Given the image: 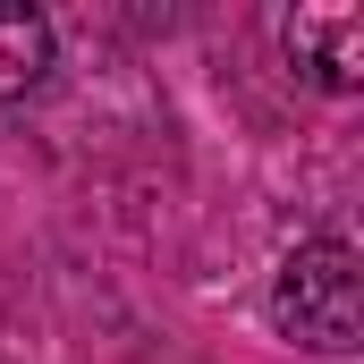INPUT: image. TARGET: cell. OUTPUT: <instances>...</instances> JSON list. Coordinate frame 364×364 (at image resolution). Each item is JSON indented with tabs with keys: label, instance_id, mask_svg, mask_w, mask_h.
<instances>
[{
	"label": "cell",
	"instance_id": "1",
	"mask_svg": "<svg viewBox=\"0 0 364 364\" xmlns=\"http://www.w3.org/2000/svg\"><path fill=\"white\" fill-rule=\"evenodd\" d=\"M272 331L305 356H356L364 348V263L348 237H296L272 272Z\"/></svg>",
	"mask_w": 364,
	"mask_h": 364
},
{
	"label": "cell",
	"instance_id": "2",
	"mask_svg": "<svg viewBox=\"0 0 364 364\" xmlns=\"http://www.w3.org/2000/svg\"><path fill=\"white\" fill-rule=\"evenodd\" d=\"M279 51L314 93H356L364 85V17L356 9H288Z\"/></svg>",
	"mask_w": 364,
	"mask_h": 364
},
{
	"label": "cell",
	"instance_id": "3",
	"mask_svg": "<svg viewBox=\"0 0 364 364\" xmlns=\"http://www.w3.org/2000/svg\"><path fill=\"white\" fill-rule=\"evenodd\" d=\"M60 60V34L34 0H0V102H26V93L51 77Z\"/></svg>",
	"mask_w": 364,
	"mask_h": 364
}]
</instances>
